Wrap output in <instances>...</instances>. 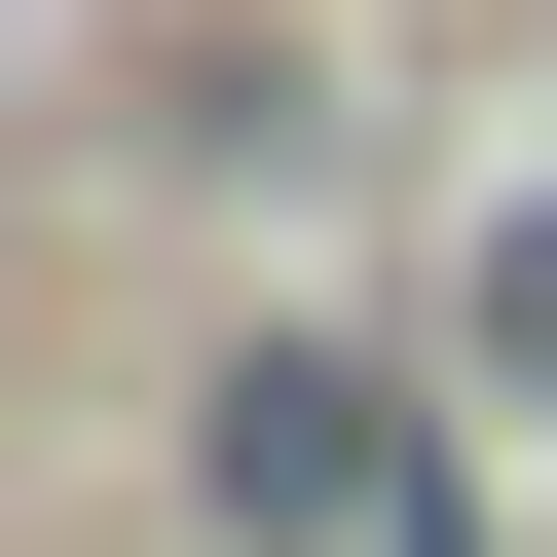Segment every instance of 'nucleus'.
Segmentation results:
<instances>
[{
    "label": "nucleus",
    "mask_w": 557,
    "mask_h": 557,
    "mask_svg": "<svg viewBox=\"0 0 557 557\" xmlns=\"http://www.w3.org/2000/svg\"><path fill=\"white\" fill-rule=\"evenodd\" d=\"M186 446H223V520H298V557H446V520H409V409H372V372H223Z\"/></svg>",
    "instance_id": "nucleus-1"
}]
</instances>
